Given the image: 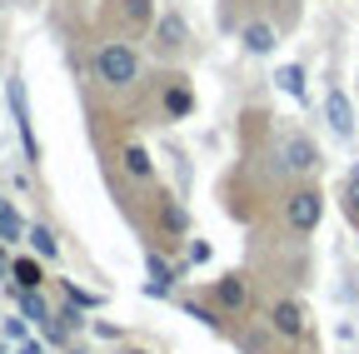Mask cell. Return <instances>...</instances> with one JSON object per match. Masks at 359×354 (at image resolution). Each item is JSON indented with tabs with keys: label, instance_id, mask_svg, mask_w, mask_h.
I'll use <instances>...</instances> for the list:
<instances>
[{
	"label": "cell",
	"instance_id": "cell-15",
	"mask_svg": "<svg viewBox=\"0 0 359 354\" xmlns=\"http://www.w3.org/2000/svg\"><path fill=\"white\" fill-rule=\"evenodd\" d=\"M125 170L135 175V180H150V175H155V165H150V155H145L140 145H130V150H125Z\"/></svg>",
	"mask_w": 359,
	"mask_h": 354
},
{
	"label": "cell",
	"instance_id": "cell-1",
	"mask_svg": "<svg viewBox=\"0 0 359 354\" xmlns=\"http://www.w3.org/2000/svg\"><path fill=\"white\" fill-rule=\"evenodd\" d=\"M135 50L125 46V40H105V46L95 50V75L105 80V85H130L135 80Z\"/></svg>",
	"mask_w": 359,
	"mask_h": 354
},
{
	"label": "cell",
	"instance_id": "cell-21",
	"mask_svg": "<svg viewBox=\"0 0 359 354\" xmlns=\"http://www.w3.org/2000/svg\"><path fill=\"white\" fill-rule=\"evenodd\" d=\"M344 215H349L354 225H359V170L349 175V200H344Z\"/></svg>",
	"mask_w": 359,
	"mask_h": 354
},
{
	"label": "cell",
	"instance_id": "cell-5",
	"mask_svg": "<svg viewBox=\"0 0 359 354\" xmlns=\"http://www.w3.org/2000/svg\"><path fill=\"white\" fill-rule=\"evenodd\" d=\"M285 160H290V170H299V175L320 170V150H314L304 135H285Z\"/></svg>",
	"mask_w": 359,
	"mask_h": 354
},
{
	"label": "cell",
	"instance_id": "cell-9",
	"mask_svg": "<svg viewBox=\"0 0 359 354\" xmlns=\"http://www.w3.org/2000/svg\"><path fill=\"white\" fill-rule=\"evenodd\" d=\"M25 240H30V250H35L40 259H55V254H60V240L45 230V225H30V230H25Z\"/></svg>",
	"mask_w": 359,
	"mask_h": 354
},
{
	"label": "cell",
	"instance_id": "cell-4",
	"mask_svg": "<svg viewBox=\"0 0 359 354\" xmlns=\"http://www.w3.org/2000/svg\"><path fill=\"white\" fill-rule=\"evenodd\" d=\"M6 95H11L15 125H20V145H25V155H30V160H40V145H35V130H30V110H25V85H20V80H11V85H6Z\"/></svg>",
	"mask_w": 359,
	"mask_h": 354
},
{
	"label": "cell",
	"instance_id": "cell-26",
	"mask_svg": "<svg viewBox=\"0 0 359 354\" xmlns=\"http://www.w3.org/2000/svg\"><path fill=\"white\" fill-rule=\"evenodd\" d=\"M0 259H6V250H0Z\"/></svg>",
	"mask_w": 359,
	"mask_h": 354
},
{
	"label": "cell",
	"instance_id": "cell-7",
	"mask_svg": "<svg viewBox=\"0 0 359 354\" xmlns=\"http://www.w3.org/2000/svg\"><path fill=\"white\" fill-rule=\"evenodd\" d=\"M245 50L250 55H269V50H275V25H264V20L245 25Z\"/></svg>",
	"mask_w": 359,
	"mask_h": 354
},
{
	"label": "cell",
	"instance_id": "cell-19",
	"mask_svg": "<svg viewBox=\"0 0 359 354\" xmlns=\"http://www.w3.org/2000/svg\"><path fill=\"white\" fill-rule=\"evenodd\" d=\"M160 225L180 235V230H185V210H180V205H170V200H165V205H160Z\"/></svg>",
	"mask_w": 359,
	"mask_h": 354
},
{
	"label": "cell",
	"instance_id": "cell-22",
	"mask_svg": "<svg viewBox=\"0 0 359 354\" xmlns=\"http://www.w3.org/2000/svg\"><path fill=\"white\" fill-rule=\"evenodd\" d=\"M190 259H195V264H205V259H210V245H205V240H195V245H190Z\"/></svg>",
	"mask_w": 359,
	"mask_h": 354
},
{
	"label": "cell",
	"instance_id": "cell-17",
	"mask_svg": "<svg viewBox=\"0 0 359 354\" xmlns=\"http://www.w3.org/2000/svg\"><path fill=\"white\" fill-rule=\"evenodd\" d=\"M20 230H25V225H20V215H15L6 200H0V240H20Z\"/></svg>",
	"mask_w": 359,
	"mask_h": 354
},
{
	"label": "cell",
	"instance_id": "cell-2",
	"mask_svg": "<svg viewBox=\"0 0 359 354\" xmlns=\"http://www.w3.org/2000/svg\"><path fill=\"white\" fill-rule=\"evenodd\" d=\"M285 215H290V225H294L299 235H309L314 225H320V215H325L320 190H294V195L285 200Z\"/></svg>",
	"mask_w": 359,
	"mask_h": 354
},
{
	"label": "cell",
	"instance_id": "cell-16",
	"mask_svg": "<svg viewBox=\"0 0 359 354\" xmlns=\"http://www.w3.org/2000/svg\"><path fill=\"white\" fill-rule=\"evenodd\" d=\"M275 80H280V90H285V95L304 100V70H299V65H285V70H280Z\"/></svg>",
	"mask_w": 359,
	"mask_h": 354
},
{
	"label": "cell",
	"instance_id": "cell-11",
	"mask_svg": "<svg viewBox=\"0 0 359 354\" xmlns=\"http://www.w3.org/2000/svg\"><path fill=\"white\" fill-rule=\"evenodd\" d=\"M11 275H15L20 290H40V285H45V270H40L35 259H15V264H11Z\"/></svg>",
	"mask_w": 359,
	"mask_h": 354
},
{
	"label": "cell",
	"instance_id": "cell-20",
	"mask_svg": "<svg viewBox=\"0 0 359 354\" xmlns=\"http://www.w3.org/2000/svg\"><path fill=\"white\" fill-rule=\"evenodd\" d=\"M65 294H70V304H80V309H95V304H100V299H95V294H90V290H80V285H75V280H70V285H65Z\"/></svg>",
	"mask_w": 359,
	"mask_h": 354
},
{
	"label": "cell",
	"instance_id": "cell-12",
	"mask_svg": "<svg viewBox=\"0 0 359 354\" xmlns=\"http://www.w3.org/2000/svg\"><path fill=\"white\" fill-rule=\"evenodd\" d=\"M215 294H219V304H224V309H240V304H245V280H240V275H224Z\"/></svg>",
	"mask_w": 359,
	"mask_h": 354
},
{
	"label": "cell",
	"instance_id": "cell-24",
	"mask_svg": "<svg viewBox=\"0 0 359 354\" xmlns=\"http://www.w3.org/2000/svg\"><path fill=\"white\" fill-rule=\"evenodd\" d=\"M20 354H45V344H35V339H30V344H25Z\"/></svg>",
	"mask_w": 359,
	"mask_h": 354
},
{
	"label": "cell",
	"instance_id": "cell-3",
	"mask_svg": "<svg viewBox=\"0 0 359 354\" xmlns=\"http://www.w3.org/2000/svg\"><path fill=\"white\" fill-rule=\"evenodd\" d=\"M325 115H330V130L339 140H349L354 135V105H349V95L339 90V85H330V95H325Z\"/></svg>",
	"mask_w": 359,
	"mask_h": 354
},
{
	"label": "cell",
	"instance_id": "cell-23",
	"mask_svg": "<svg viewBox=\"0 0 359 354\" xmlns=\"http://www.w3.org/2000/svg\"><path fill=\"white\" fill-rule=\"evenodd\" d=\"M6 334H11V339H25V315H20V320H6Z\"/></svg>",
	"mask_w": 359,
	"mask_h": 354
},
{
	"label": "cell",
	"instance_id": "cell-6",
	"mask_svg": "<svg viewBox=\"0 0 359 354\" xmlns=\"http://www.w3.org/2000/svg\"><path fill=\"white\" fill-rule=\"evenodd\" d=\"M269 320H275V329H280V334H290V339H299V334H304V309H299L294 299H280Z\"/></svg>",
	"mask_w": 359,
	"mask_h": 354
},
{
	"label": "cell",
	"instance_id": "cell-10",
	"mask_svg": "<svg viewBox=\"0 0 359 354\" xmlns=\"http://www.w3.org/2000/svg\"><path fill=\"white\" fill-rule=\"evenodd\" d=\"M175 285V270L160 259V254H150V280H145V294H165Z\"/></svg>",
	"mask_w": 359,
	"mask_h": 354
},
{
	"label": "cell",
	"instance_id": "cell-13",
	"mask_svg": "<svg viewBox=\"0 0 359 354\" xmlns=\"http://www.w3.org/2000/svg\"><path fill=\"white\" fill-rule=\"evenodd\" d=\"M165 110H170L175 120H180V115H190V110H195V95L185 90V85H170V90H165Z\"/></svg>",
	"mask_w": 359,
	"mask_h": 354
},
{
	"label": "cell",
	"instance_id": "cell-14",
	"mask_svg": "<svg viewBox=\"0 0 359 354\" xmlns=\"http://www.w3.org/2000/svg\"><path fill=\"white\" fill-rule=\"evenodd\" d=\"M20 315H25V320H35L40 329H45V325H50V320H55V315H50V309H45V299H40L35 290H25V299H20Z\"/></svg>",
	"mask_w": 359,
	"mask_h": 354
},
{
	"label": "cell",
	"instance_id": "cell-18",
	"mask_svg": "<svg viewBox=\"0 0 359 354\" xmlns=\"http://www.w3.org/2000/svg\"><path fill=\"white\" fill-rule=\"evenodd\" d=\"M120 15L130 25H150V0H120Z\"/></svg>",
	"mask_w": 359,
	"mask_h": 354
},
{
	"label": "cell",
	"instance_id": "cell-25",
	"mask_svg": "<svg viewBox=\"0 0 359 354\" xmlns=\"http://www.w3.org/2000/svg\"><path fill=\"white\" fill-rule=\"evenodd\" d=\"M0 354H6V344H0Z\"/></svg>",
	"mask_w": 359,
	"mask_h": 354
},
{
	"label": "cell",
	"instance_id": "cell-27",
	"mask_svg": "<svg viewBox=\"0 0 359 354\" xmlns=\"http://www.w3.org/2000/svg\"><path fill=\"white\" fill-rule=\"evenodd\" d=\"M135 354H145V349H135Z\"/></svg>",
	"mask_w": 359,
	"mask_h": 354
},
{
	"label": "cell",
	"instance_id": "cell-8",
	"mask_svg": "<svg viewBox=\"0 0 359 354\" xmlns=\"http://www.w3.org/2000/svg\"><path fill=\"white\" fill-rule=\"evenodd\" d=\"M155 40H160L165 50H180V46H185V20H180V15H165V20L155 25Z\"/></svg>",
	"mask_w": 359,
	"mask_h": 354
}]
</instances>
